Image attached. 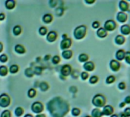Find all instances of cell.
<instances>
[{
  "label": "cell",
  "instance_id": "obj_1",
  "mask_svg": "<svg viewBox=\"0 0 130 117\" xmlns=\"http://www.w3.org/2000/svg\"><path fill=\"white\" fill-rule=\"evenodd\" d=\"M47 109L53 117H64L69 112V104L61 97H55L47 103Z\"/></svg>",
  "mask_w": 130,
  "mask_h": 117
},
{
  "label": "cell",
  "instance_id": "obj_2",
  "mask_svg": "<svg viewBox=\"0 0 130 117\" xmlns=\"http://www.w3.org/2000/svg\"><path fill=\"white\" fill-rule=\"evenodd\" d=\"M106 102V97L102 94H96L92 99V103L97 107H104Z\"/></svg>",
  "mask_w": 130,
  "mask_h": 117
},
{
  "label": "cell",
  "instance_id": "obj_3",
  "mask_svg": "<svg viewBox=\"0 0 130 117\" xmlns=\"http://www.w3.org/2000/svg\"><path fill=\"white\" fill-rule=\"evenodd\" d=\"M87 33V27L85 25H80L77 27L74 31V37L77 40L83 39Z\"/></svg>",
  "mask_w": 130,
  "mask_h": 117
},
{
  "label": "cell",
  "instance_id": "obj_4",
  "mask_svg": "<svg viewBox=\"0 0 130 117\" xmlns=\"http://www.w3.org/2000/svg\"><path fill=\"white\" fill-rule=\"evenodd\" d=\"M11 98L6 93H3L0 95V106L2 107H7L10 105Z\"/></svg>",
  "mask_w": 130,
  "mask_h": 117
},
{
  "label": "cell",
  "instance_id": "obj_5",
  "mask_svg": "<svg viewBox=\"0 0 130 117\" xmlns=\"http://www.w3.org/2000/svg\"><path fill=\"white\" fill-rule=\"evenodd\" d=\"M31 109L35 113H40L44 110V105L42 103H40L39 101H36L32 104Z\"/></svg>",
  "mask_w": 130,
  "mask_h": 117
},
{
  "label": "cell",
  "instance_id": "obj_6",
  "mask_svg": "<svg viewBox=\"0 0 130 117\" xmlns=\"http://www.w3.org/2000/svg\"><path fill=\"white\" fill-rule=\"evenodd\" d=\"M116 24L113 20H108L104 24V29L106 31H113L116 29Z\"/></svg>",
  "mask_w": 130,
  "mask_h": 117
},
{
  "label": "cell",
  "instance_id": "obj_7",
  "mask_svg": "<svg viewBox=\"0 0 130 117\" xmlns=\"http://www.w3.org/2000/svg\"><path fill=\"white\" fill-rule=\"evenodd\" d=\"M110 67L111 70H113V72H117L120 68V63L117 60L113 59L110 62Z\"/></svg>",
  "mask_w": 130,
  "mask_h": 117
},
{
  "label": "cell",
  "instance_id": "obj_8",
  "mask_svg": "<svg viewBox=\"0 0 130 117\" xmlns=\"http://www.w3.org/2000/svg\"><path fill=\"white\" fill-rule=\"evenodd\" d=\"M72 72V67L69 65H64L61 68V74L63 76H68Z\"/></svg>",
  "mask_w": 130,
  "mask_h": 117
},
{
  "label": "cell",
  "instance_id": "obj_9",
  "mask_svg": "<svg viewBox=\"0 0 130 117\" xmlns=\"http://www.w3.org/2000/svg\"><path fill=\"white\" fill-rule=\"evenodd\" d=\"M71 46H72V40L69 39V38L64 39V40L61 42V44H60L61 49L66 50V49H69Z\"/></svg>",
  "mask_w": 130,
  "mask_h": 117
},
{
  "label": "cell",
  "instance_id": "obj_10",
  "mask_svg": "<svg viewBox=\"0 0 130 117\" xmlns=\"http://www.w3.org/2000/svg\"><path fill=\"white\" fill-rule=\"evenodd\" d=\"M57 37H58V35H57V33L56 31H50L48 33V34H47V40L50 42V43H53V42H54L57 39Z\"/></svg>",
  "mask_w": 130,
  "mask_h": 117
},
{
  "label": "cell",
  "instance_id": "obj_11",
  "mask_svg": "<svg viewBox=\"0 0 130 117\" xmlns=\"http://www.w3.org/2000/svg\"><path fill=\"white\" fill-rule=\"evenodd\" d=\"M113 111H114L113 107L111 106H110V105H107V106H105L103 107V109L102 111V113L104 115H112Z\"/></svg>",
  "mask_w": 130,
  "mask_h": 117
},
{
  "label": "cell",
  "instance_id": "obj_12",
  "mask_svg": "<svg viewBox=\"0 0 130 117\" xmlns=\"http://www.w3.org/2000/svg\"><path fill=\"white\" fill-rule=\"evenodd\" d=\"M117 20L120 22V23H125L126 21H127V18H128V16L125 13V12H120L117 14Z\"/></svg>",
  "mask_w": 130,
  "mask_h": 117
},
{
  "label": "cell",
  "instance_id": "obj_13",
  "mask_svg": "<svg viewBox=\"0 0 130 117\" xmlns=\"http://www.w3.org/2000/svg\"><path fill=\"white\" fill-rule=\"evenodd\" d=\"M119 9H121V11L122 12H127L128 11V9H129V6H128V3L125 1H123V0H122V1L119 2Z\"/></svg>",
  "mask_w": 130,
  "mask_h": 117
},
{
  "label": "cell",
  "instance_id": "obj_14",
  "mask_svg": "<svg viewBox=\"0 0 130 117\" xmlns=\"http://www.w3.org/2000/svg\"><path fill=\"white\" fill-rule=\"evenodd\" d=\"M125 52L123 50H119L116 53V59L118 61H122L125 59Z\"/></svg>",
  "mask_w": 130,
  "mask_h": 117
},
{
  "label": "cell",
  "instance_id": "obj_15",
  "mask_svg": "<svg viewBox=\"0 0 130 117\" xmlns=\"http://www.w3.org/2000/svg\"><path fill=\"white\" fill-rule=\"evenodd\" d=\"M84 68L88 72H91L95 68V65L92 62H87L84 65Z\"/></svg>",
  "mask_w": 130,
  "mask_h": 117
},
{
  "label": "cell",
  "instance_id": "obj_16",
  "mask_svg": "<svg viewBox=\"0 0 130 117\" xmlns=\"http://www.w3.org/2000/svg\"><path fill=\"white\" fill-rule=\"evenodd\" d=\"M120 31L123 35H128L130 34V26L128 25H124L121 27Z\"/></svg>",
  "mask_w": 130,
  "mask_h": 117
},
{
  "label": "cell",
  "instance_id": "obj_17",
  "mask_svg": "<svg viewBox=\"0 0 130 117\" xmlns=\"http://www.w3.org/2000/svg\"><path fill=\"white\" fill-rule=\"evenodd\" d=\"M15 1H14V0H8V1H6L5 3V6H6V8L7 9H13L15 7Z\"/></svg>",
  "mask_w": 130,
  "mask_h": 117
},
{
  "label": "cell",
  "instance_id": "obj_18",
  "mask_svg": "<svg viewBox=\"0 0 130 117\" xmlns=\"http://www.w3.org/2000/svg\"><path fill=\"white\" fill-rule=\"evenodd\" d=\"M97 34L100 38H104L107 36V31L104 29V28H100L97 31Z\"/></svg>",
  "mask_w": 130,
  "mask_h": 117
},
{
  "label": "cell",
  "instance_id": "obj_19",
  "mask_svg": "<svg viewBox=\"0 0 130 117\" xmlns=\"http://www.w3.org/2000/svg\"><path fill=\"white\" fill-rule=\"evenodd\" d=\"M115 42L118 45H122L125 42V39L122 35H117L115 38Z\"/></svg>",
  "mask_w": 130,
  "mask_h": 117
},
{
  "label": "cell",
  "instance_id": "obj_20",
  "mask_svg": "<svg viewBox=\"0 0 130 117\" xmlns=\"http://www.w3.org/2000/svg\"><path fill=\"white\" fill-rule=\"evenodd\" d=\"M91 115H92V117H102L103 113H102V111L100 109L96 108V109L92 110Z\"/></svg>",
  "mask_w": 130,
  "mask_h": 117
},
{
  "label": "cell",
  "instance_id": "obj_21",
  "mask_svg": "<svg viewBox=\"0 0 130 117\" xmlns=\"http://www.w3.org/2000/svg\"><path fill=\"white\" fill-rule=\"evenodd\" d=\"M15 52L17 53H19V54H23V53H25V48L22 46V45H21V44H18V45H16L15 46Z\"/></svg>",
  "mask_w": 130,
  "mask_h": 117
},
{
  "label": "cell",
  "instance_id": "obj_22",
  "mask_svg": "<svg viewBox=\"0 0 130 117\" xmlns=\"http://www.w3.org/2000/svg\"><path fill=\"white\" fill-rule=\"evenodd\" d=\"M62 56L64 59H69L72 58V50H64L62 52Z\"/></svg>",
  "mask_w": 130,
  "mask_h": 117
},
{
  "label": "cell",
  "instance_id": "obj_23",
  "mask_svg": "<svg viewBox=\"0 0 130 117\" xmlns=\"http://www.w3.org/2000/svg\"><path fill=\"white\" fill-rule=\"evenodd\" d=\"M53 19V15H50V14H46V15H44V17H43V21H44V22H45V23H47V24H49V23L52 22Z\"/></svg>",
  "mask_w": 130,
  "mask_h": 117
},
{
  "label": "cell",
  "instance_id": "obj_24",
  "mask_svg": "<svg viewBox=\"0 0 130 117\" xmlns=\"http://www.w3.org/2000/svg\"><path fill=\"white\" fill-rule=\"evenodd\" d=\"M21 31H22V28L20 25H16L13 28V34L15 35V36H18L21 34Z\"/></svg>",
  "mask_w": 130,
  "mask_h": 117
},
{
  "label": "cell",
  "instance_id": "obj_25",
  "mask_svg": "<svg viewBox=\"0 0 130 117\" xmlns=\"http://www.w3.org/2000/svg\"><path fill=\"white\" fill-rule=\"evenodd\" d=\"M88 59H89V56L85 53H81L78 57V59L81 62H87Z\"/></svg>",
  "mask_w": 130,
  "mask_h": 117
},
{
  "label": "cell",
  "instance_id": "obj_26",
  "mask_svg": "<svg viewBox=\"0 0 130 117\" xmlns=\"http://www.w3.org/2000/svg\"><path fill=\"white\" fill-rule=\"evenodd\" d=\"M8 72H9V70H8L6 66H4V65L0 66V75H1V76L7 75Z\"/></svg>",
  "mask_w": 130,
  "mask_h": 117
},
{
  "label": "cell",
  "instance_id": "obj_27",
  "mask_svg": "<svg viewBox=\"0 0 130 117\" xmlns=\"http://www.w3.org/2000/svg\"><path fill=\"white\" fill-rule=\"evenodd\" d=\"M15 113L16 116H18V117L21 116L24 114V109H23V108L22 107H20V106L19 107H17L16 109H15Z\"/></svg>",
  "mask_w": 130,
  "mask_h": 117
},
{
  "label": "cell",
  "instance_id": "obj_28",
  "mask_svg": "<svg viewBox=\"0 0 130 117\" xmlns=\"http://www.w3.org/2000/svg\"><path fill=\"white\" fill-rule=\"evenodd\" d=\"M36 94H37V91H36L35 89H34V88H31V89H29L28 91V96L29 97H31V98L34 97L36 96Z\"/></svg>",
  "mask_w": 130,
  "mask_h": 117
},
{
  "label": "cell",
  "instance_id": "obj_29",
  "mask_svg": "<svg viewBox=\"0 0 130 117\" xmlns=\"http://www.w3.org/2000/svg\"><path fill=\"white\" fill-rule=\"evenodd\" d=\"M40 88L43 91H46L49 89V84L47 82H41L40 84Z\"/></svg>",
  "mask_w": 130,
  "mask_h": 117
},
{
  "label": "cell",
  "instance_id": "obj_30",
  "mask_svg": "<svg viewBox=\"0 0 130 117\" xmlns=\"http://www.w3.org/2000/svg\"><path fill=\"white\" fill-rule=\"evenodd\" d=\"M9 71H10L11 73L15 74V73H16V72H18L19 71V66L17 65H12V66L10 67Z\"/></svg>",
  "mask_w": 130,
  "mask_h": 117
},
{
  "label": "cell",
  "instance_id": "obj_31",
  "mask_svg": "<svg viewBox=\"0 0 130 117\" xmlns=\"http://www.w3.org/2000/svg\"><path fill=\"white\" fill-rule=\"evenodd\" d=\"M25 74L26 76L31 78V77H33V75H34V72L31 68H27V69L25 70Z\"/></svg>",
  "mask_w": 130,
  "mask_h": 117
},
{
  "label": "cell",
  "instance_id": "obj_32",
  "mask_svg": "<svg viewBox=\"0 0 130 117\" xmlns=\"http://www.w3.org/2000/svg\"><path fill=\"white\" fill-rule=\"evenodd\" d=\"M98 80H99V78H98V77H97V76H96V75H93V76H91V77L90 78V79H89V82H90L91 84H96V83H97V82H98Z\"/></svg>",
  "mask_w": 130,
  "mask_h": 117
},
{
  "label": "cell",
  "instance_id": "obj_33",
  "mask_svg": "<svg viewBox=\"0 0 130 117\" xmlns=\"http://www.w3.org/2000/svg\"><path fill=\"white\" fill-rule=\"evenodd\" d=\"M39 33H40V35H42V36H44V35H46L47 34V28H46V27H40V29H39Z\"/></svg>",
  "mask_w": 130,
  "mask_h": 117
},
{
  "label": "cell",
  "instance_id": "obj_34",
  "mask_svg": "<svg viewBox=\"0 0 130 117\" xmlns=\"http://www.w3.org/2000/svg\"><path fill=\"white\" fill-rule=\"evenodd\" d=\"M81 113V110L78 108H73L72 110V114L74 116H78Z\"/></svg>",
  "mask_w": 130,
  "mask_h": 117
},
{
  "label": "cell",
  "instance_id": "obj_35",
  "mask_svg": "<svg viewBox=\"0 0 130 117\" xmlns=\"http://www.w3.org/2000/svg\"><path fill=\"white\" fill-rule=\"evenodd\" d=\"M1 117H12V113L9 110H5L2 112Z\"/></svg>",
  "mask_w": 130,
  "mask_h": 117
},
{
  "label": "cell",
  "instance_id": "obj_36",
  "mask_svg": "<svg viewBox=\"0 0 130 117\" xmlns=\"http://www.w3.org/2000/svg\"><path fill=\"white\" fill-rule=\"evenodd\" d=\"M116 81V78L113 75H110L106 78V83L107 84H112Z\"/></svg>",
  "mask_w": 130,
  "mask_h": 117
},
{
  "label": "cell",
  "instance_id": "obj_37",
  "mask_svg": "<svg viewBox=\"0 0 130 117\" xmlns=\"http://www.w3.org/2000/svg\"><path fill=\"white\" fill-rule=\"evenodd\" d=\"M52 62H53V63L55 64V65L59 64V62H60V57H59V56H53V59H52Z\"/></svg>",
  "mask_w": 130,
  "mask_h": 117
},
{
  "label": "cell",
  "instance_id": "obj_38",
  "mask_svg": "<svg viewBox=\"0 0 130 117\" xmlns=\"http://www.w3.org/2000/svg\"><path fill=\"white\" fill-rule=\"evenodd\" d=\"M125 59L128 64L130 65V51L125 52Z\"/></svg>",
  "mask_w": 130,
  "mask_h": 117
},
{
  "label": "cell",
  "instance_id": "obj_39",
  "mask_svg": "<svg viewBox=\"0 0 130 117\" xmlns=\"http://www.w3.org/2000/svg\"><path fill=\"white\" fill-rule=\"evenodd\" d=\"M8 61V56L6 54H3L0 56V62H6Z\"/></svg>",
  "mask_w": 130,
  "mask_h": 117
},
{
  "label": "cell",
  "instance_id": "obj_40",
  "mask_svg": "<svg viewBox=\"0 0 130 117\" xmlns=\"http://www.w3.org/2000/svg\"><path fill=\"white\" fill-rule=\"evenodd\" d=\"M88 76H89V75H88V73L87 72H81V78H82L83 80L88 79Z\"/></svg>",
  "mask_w": 130,
  "mask_h": 117
},
{
  "label": "cell",
  "instance_id": "obj_41",
  "mask_svg": "<svg viewBox=\"0 0 130 117\" xmlns=\"http://www.w3.org/2000/svg\"><path fill=\"white\" fill-rule=\"evenodd\" d=\"M123 113H124V115H125L126 117H130V108H129V107L126 108V109L124 110Z\"/></svg>",
  "mask_w": 130,
  "mask_h": 117
},
{
  "label": "cell",
  "instance_id": "obj_42",
  "mask_svg": "<svg viewBox=\"0 0 130 117\" xmlns=\"http://www.w3.org/2000/svg\"><path fill=\"white\" fill-rule=\"evenodd\" d=\"M92 28L96 29V28H100V22L99 21H94L92 23Z\"/></svg>",
  "mask_w": 130,
  "mask_h": 117
},
{
  "label": "cell",
  "instance_id": "obj_43",
  "mask_svg": "<svg viewBox=\"0 0 130 117\" xmlns=\"http://www.w3.org/2000/svg\"><path fill=\"white\" fill-rule=\"evenodd\" d=\"M118 87H119V88L120 90H124V89H125V87H126L125 84L124 82H120V83L119 84Z\"/></svg>",
  "mask_w": 130,
  "mask_h": 117
},
{
  "label": "cell",
  "instance_id": "obj_44",
  "mask_svg": "<svg viewBox=\"0 0 130 117\" xmlns=\"http://www.w3.org/2000/svg\"><path fill=\"white\" fill-rule=\"evenodd\" d=\"M41 71H42V68H40V67H36V68H35V72H34V73H36V74H37V75H40V74H41Z\"/></svg>",
  "mask_w": 130,
  "mask_h": 117
},
{
  "label": "cell",
  "instance_id": "obj_45",
  "mask_svg": "<svg viewBox=\"0 0 130 117\" xmlns=\"http://www.w3.org/2000/svg\"><path fill=\"white\" fill-rule=\"evenodd\" d=\"M49 4L50 5L51 7H55V6H56V1H50Z\"/></svg>",
  "mask_w": 130,
  "mask_h": 117
},
{
  "label": "cell",
  "instance_id": "obj_46",
  "mask_svg": "<svg viewBox=\"0 0 130 117\" xmlns=\"http://www.w3.org/2000/svg\"><path fill=\"white\" fill-rule=\"evenodd\" d=\"M125 103H130V96H127L125 98Z\"/></svg>",
  "mask_w": 130,
  "mask_h": 117
},
{
  "label": "cell",
  "instance_id": "obj_47",
  "mask_svg": "<svg viewBox=\"0 0 130 117\" xmlns=\"http://www.w3.org/2000/svg\"><path fill=\"white\" fill-rule=\"evenodd\" d=\"M6 18V15L3 13H0V21H3Z\"/></svg>",
  "mask_w": 130,
  "mask_h": 117
},
{
  "label": "cell",
  "instance_id": "obj_48",
  "mask_svg": "<svg viewBox=\"0 0 130 117\" xmlns=\"http://www.w3.org/2000/svg\"><path fill=\"white\" fill-rule=\"evenodd\" d=\"M3 45L2 43H0V53L3 51Z\"/></svg>",
  "mask_w": 130,
  "mask_h": 117
},
{
  "label": "cell",
  "instance_id": "obj_49",
  "mask_svg": "<svg viewBox=\"0 0 130 117\" xmlns=\"http://www.w3.org/2000/svg\"><path fill=\"white\" fill-rule=\"evenodd\" d=\"M36 117H46V115H44V114H39V115H37Z\"/></svg>",
  "mask_w": 130,
  "mask_h": 117
},
{
  "label": "cell",
  "instance_id": "obj_50",
  "mask_svg": "<svg viewBox=\"0 0 130 117\" xmlns=\"http://www.w3.org/2000/svg\"><path fill=\"white\" fill-rule=\"evenodd\" d=\"M125 105V102H122V103H121V104H120L119 106H120V107H123Z\"/></svg>",
  "mask_w": 130,
  "mask_h": 117
},
{
  "label": "cell",
  "instance_id": "obj_51",
  "mask_svg": "<svg viewBox=\"0 0 130 117\" xmlns=\"http://www.w3.org/2000/svg\"><path fill=\"white\" fill-rule=\"evenodd\" d=\"M24 117H33V115H31V114H27V115H25Z\"/></svg>",
  "mask_w": 130,
  "mask_h": 117
},
{
  "label": "cell",
  "instance_id": "obj_52",
  "mask_svg": "<svg viewBox=\"0 0 130 117\" xmlns=\"http://www.w3.org/2000/svg\"><path fill=\"white\" fill-rule=\"evenodd\" d=\"M86 2V3H88V4H91V3H94L95 1L94 0H93V1H91V2H89V1H85Z\"/></svg>",
  "mask_w": 130,
  "mask_h": 117
},
{
  "label": "cell",
  "instance_id": "obj_53",
  "mask_svg": "<svg viewBox=\"0 0 130 117\" xmlns=\"http://www.w3.org/2000/svg\"><path fill=\"white\" fill-rule=\"evenodd\" d=\"M50 55H47L46 57H45V60H47V59H50Z\"/></svg>",
  "mask_w": 130,
  "mask_h": 117
},
{
  "label": "cell",
  "instance_id": "obj_54",
  "mask_svg": "<svg viewBox=\"0 0 130 117\" xmlns=\"http://www.w3.org/2000/svg\"><path fill=\"white\" fill-rule=\"evenodd\" d=\"M62 37H63V40L64 39H67V35L66 34H63L62 35Z\"/></svg>",
  "mask_w": 130,
  "mask_h": 117
},
{
  "label": "cell",
  "instance_id": "obj_55",
  "mask_svg": "<svg viewBox=\"0 0 130 117\" xmlns=\"http://www.w3.org/2000/svg\"><path fill=\"white\" fill-rule=\"evenodd\" d=\"M119 116H120V117H126V116H125V115H124V113H121Z\"/></svg>",
  "mask_w": 130,
  "mask_h": 117
},
{
  "label": "cell",
  "instance_id": "obj_56",
  "mask_svg": "<svg viewBox=\"0 0 130 117\" xmlns=\"http://www.w3.org/2000/svg\"><path fill=\"white\" fill-rule=\"evenodd\" d=\"M110 117H119V116H118L117 115H116V114H113V115H112Z\"/></svg>",
  "mask_w": 130,
  "mask_h": 117
},
{
  "label": "cell",
  "instance_id": "obj_57",
  "mask_svg": "<svg viewBox=\"0 0 130 117\" xmlns=\"http://www.w3.org/2000/svg\"><path fill=\"white\" fill-rule=\"evenodd\" d=\"M85 117H91V116H89V115H88V116H85Z\"/></svg>",
  "mask_w": 130,
  "mask_h": 117
}]
</instances>
